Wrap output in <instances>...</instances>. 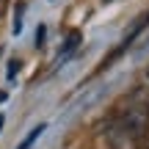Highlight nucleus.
Listing matches in <instances>:
<instances>
[{
    "mask_svg": "<svg viewBox=\"0 0 149 149\" xmlns=\"http://www.w3.org/2000/svg\"><path fill=\"white\" fill-rule=\"evenodd\" d=\"M105 141H108L111 149H144V138L138 133H133L119 116L111 122V127L105 133Z\"/></svg>",
    "mask_w": 149,
    "mask_h": 149,
    "instance_id": "1",
    "label": "nucleus"
},
{
    "mask_svg": "<svg viewBox=\"0 0 149 149\" xmlns=\"http://www.w3.org/2000/svg\"><path fill=\"white\" fill-rule=\"evenodd\" d=\"M80 31H72L69 36H66V42H64V47H61V55H69V53H74L77 50V44H80Z\"/></svg>",
    "mask_w": 149,
    "mask_h": 149,
    "instance_id": "2",
    "label": "nucleus"
},
{
    "mask_svg": "<svg viewBox=\"0 0 149 149\" xmlns=\"http://www.w3.org/2000/svg\"><path fill=\"white\" fill-rule=\"evenodd\" d=\"M42 130H44V127H42V124H39V127H36V130H33V133H31V135H28V138H25V144H22L19 149H31V146H33V141H36L39 135H42Z\"/></svg>",
    "mask_w": 149,
    "mask_h": 149,
    "instance_id": "3",
    "label": "nucleus"
},
{
    "mask_svg": "<svg viewBox=\"0 0 149 149\" xmlns=\"http://www.w3.org/2000/svg\"><path fill=\"white\" fill-rule=\"evenodd\" d=\"M144 149H149V130H146V135H144Z\"/></svg>",
    "mask_w": 149,
    "mask_h": 149,
    "instance_id": "4",
    "label": "nucleus"
},
{
    "mask_svg": "<svg viewBox=\"0 0 149 149\" xmlns=\"http://www.w3.org/2000/svg\"><path fill=\"white\" fill-rule=\"evenodd\" d=\"M3 122H6V119H3V113H0V130H3Z\"/></svg>",
    "mask_w": 149,
    "mask_h": 149,
    "instance_id": "5",
    "label": "nucleus"
},
{
    "mask_svg": "<svg viewBox=\"0 0 149 149\" xmlns=\"http://www.w3.org/2000/svg\"><path fill=\"white\" fill-rule=\"evenodd\" d=\"M146 80H149V69H146Z\"/></svg>",
    "mask_w": 149,
    "mask_h": 149,
    "instance_id": "6",
    "label": "nucleus"
}]
</instances>
